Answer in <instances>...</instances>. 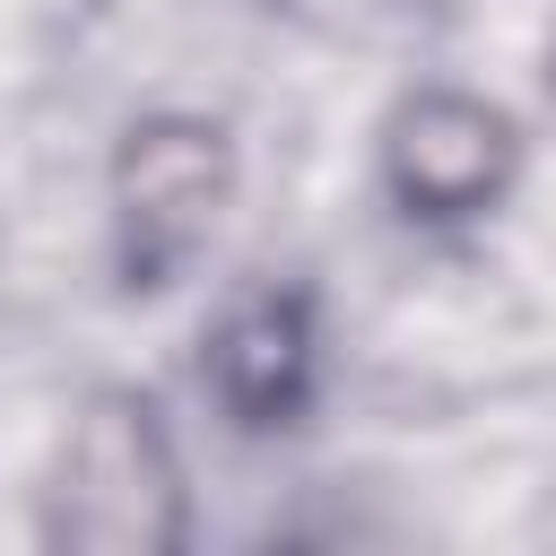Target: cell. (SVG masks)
Instances as JSON below:
<instances>
[{
	"label": "cell",
	"instance_id": "cell-4",
	"mask_svg": "<svg viewBox=\"0 0 556 556\" xmlns=\"http://www.w3.org/2000/svg\"><path fill=\"white\" fill-rule=\"evenodd\" d=\"M208 391L243 426H287L313 391V313L304 295H243L208 339Z\"/></svg>",
	"mask_w": 556,
	"mask_h": 556
},
{
	"label": "cell",
	"instance_id": "cell-1",
	"mask_svg": "<svg viewBox=\"0 0 556 556\" xmlns=\"http://www.w3.org/2000/svg\"><path fill=\"white\" fill-rule=\"evenodd\" d=\"M52 539L96 556H148L182 539V469L165 452V426L148 400H96L61 460Z\"/></svg>",
	"mask_w": 556,
	"mask_h": 556
},
{
	"label": "cell",
	"instance_id": "cell-2",
	"mask_svg": "<svg viewBox=\"0 0 556 556\" xmlns=\"http://www.w3.org/2000/svg\"><path fill=\"white\" fill-rule=\"evenodd\" d=\"M226 208V148L208 122H148L122 139L113 165V226L130 287H165Z\"/></svg>",
	"mask_w": 556,
	"mask_h": 556
},
{
	"label": "cell",
	"instance_id": "cell-3",
	"mask_svg": "<svg viewBox=\"0 0 556 556\" xmlns=\"http://www.w3.org/2000/svg\"><path fill=\"white\" fill-rule=\"evenodd\" d=\"M513 122L460 87H426L391 113V139H382V174H391V200L408 217H478L504 200L513 182Z\"/></svg>",
	"mask_w": 556,
	"mask_h": 556
}]
</instances>
